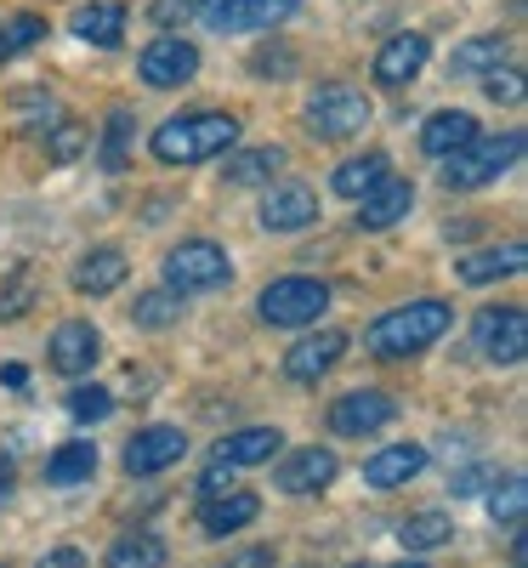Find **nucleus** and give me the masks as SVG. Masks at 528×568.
I'll list each match as a JSON object with an SVG mask.
<instances>
[{
  "label": "nucleus",
  "mask_w": 528,
  "mask_h": 568,
  "mask_svg": "<svg viewBox=\"0 0 528 568\" xmlns=\"http://www.w3.org/2000/svg\"><path fill=\"white\" fill-rule=\"evenodd\" d=\"M449 324H455V307L438 302V296H420L409 307H393V313H380L369 329H364V347L375 358H415L426 353L438 336H449Z\"/></svg>",
  "instance_id": "f257e3e1"
},
{
  "label": "nucleus",
  "mask_w": 528,
  "mask_h": 568,
  "mask_svg": "<svg viewBox=\"0 0 528 568\" xmlns=\"http://www.w3.org/2000/svg\"><path fill=\"white\" fill-rule=\"evenodd\" d=\"M233 142H238V120L205 109V114H176V120L154 125V142H149V149H154L160 165H200V160L227 154Z\"/></svg>",
  "instance_id": "f03ea898"
},
{
  "label": "nucleus",
  "mask_w": 528,
  "mask_h": 568,
  "mask_svg": "<svg viewBox=\"0 0 528 568\" xmlns=\"http://www.w3.org/2000/svg\"><path fill=\"white\" fill-rule=\"evenodd\" d=\"M517 160H522V131H500V136L477 131L466 149H455V154L444 160V187H455V194L489 187V182H500Z\"/></svg>",
  "instance_id": "7ed1b4c3"
},
{
  "label": "nucleus",
  "mask_w": 528,
  "mask_h": 568,
  "mask_svg": "<svg viewBox=\"0 0 528 568\" xmlns=\"http://www.w3.org/2000/svg\"><path fill=\"white\" fill-rule=\"evenodd\" d=\"M369 120H375V103L364 98L358 85H347V80H329V85H318L307 98V131L324 136V142L358 136Z\"/></svg>",
  "instance_id": "20e7f679"
},
{
  "label": "nucleus",
  "mask_w": 528,
  "mask_h": 568,
  "mask_svg": "<svg viewBox=\"0 0 528 568\" xmlns=\"http://www.w3.org/2000/svg\"><path fill=\"white\" fill-rule=\"evenodd\" d=\"M262 318L273 329H302V324H318L329 313V284L324 278H307V273H291V278H273L262 291Z\"/></svg>",
  "instance_id": "39448f33"
},
{
  "label": "nucleus",
  "mask_w": 528,
  "mask_h": 568,
  "mask_svg": "<svg viewBox=\"0 0 528 568\" xmlns=\"http://www.w3.org/2000/svg\"><path fill=\"white\" fill-rule=\"evenodd\" d=\"M233 278V262L216 240H182L171 256H165V291L176 296H200V291H222Z\"/></svg>",
  "instance_id": "423d86ee"
},
{
  "label": "nucleus",
  "mask_w": 528,
  "mask_h": 568,
  "mask_svg": "<svg viewBox=\"0 0 528 568\" xmlns=\"http://www.w3.org/2000/svg\"><path fill=\"white\" fill-rule=\"evenodd\" d=\"M302 12V0H200L194 18L211 34H251V29H278Z\"/></svg>",
  "instance_id": "0eeeda50"
},
{
  "label": "nucleus",
  "mask_w": 528,
  "mask_h": 568,
  "mask_svg": "<svg viewBox=\"0 0 528 568\" xmlns=\"http://www.w3.org/2000/svg\"><path fill=\"white\" fill-rule=\"evenodd\" d=\"M471 347L489 364H522L528 358V313L522 307H484L471 324Z\"/></svg>",
  "instance_id": "6e6552de"
},
{
  "label": "nucleus",
  "mask_w": 528,
  "mask_h": 568,
  "mask_svg": "<svg viewBox=\"0 0 528 568\" xmlns=\"http://www.w3.org/2000/svg\"><path fill=\"white\" fill-rule=\"evenodd\" d=\"M142 80H149L154 91H176L200 74V45L194 40H182V34H160L142 45V58H136Z\"/></svg>",
  "instance_id": "1a4fd4ad"
},
{
  "label": "nucleus",
  "mask_w": 528,
  "mask_h": 568,
  "mask_svg": "<svg viewBox=\"0 0 528 568\" xmlns=\"http://www.w3.org/2000/svg\"><path fill=\"white\" fill-rule=\"evenodd\" d=\"M393 415H398V398L375 393V387H358V393H342L329 404V433L335 438H369V433H380V426H393Z\"/></svg>",
  "instance_id": "9d476101"
},
{
  "label": "nucleus",
  "mask_w": 528,
  "mask_h": 568,
  "mask_svg": "<svg viewBox=\"0 0 528 568\" xmlns=\"http://www.w3.org/2000/svg\"><path fill=\"white\" fill-rule=\"evenodd\" d=\"M347 358V329H318V336H302L291 353H284V375L302 387L324 382V375Z\"/></svg>",
  "instance_id": "9b49d317"
},
{
  "label": "nucleus",
  "mask_w": 528,
  "mask_h": 568,
  "mask_svg": "<svg viewBox=\"0 0 528 568\" xmlns=\"http://www.w3.org/2000/svg\"><path fill=\"white\" fill-rule=\"evenodd\" d=\"M187 455V433L182 426H142V433L125 444V471L131 478H154V471L176 466Z\"/></svg>",
  "instance_id": "f8f14e48"
},
{
  "label": "nucleus",
  "mask_w": 528,
  "mask_h": 568,
  "mask_svg": "<svg viewBox=\"0 0 528 568\" xmlns=\"http://www.w3.org/2000/svg\"><path fill=\"white\" fill-rule=\"evenodd\" d=\"M45 358H52L58 375H91V364L103 358V336H98V324H85V318H69L52 329V347H45Z\"/></svg>",
  "instance_id": "ddd939ff"
},
{
  "label": "nucleus",
  "mask_w": 528,
  "mask_h": 568,
  "mask_svg": "<svg viewBox=\"0 0 528 568\" xmlns=\"http://www.w3.org/2000/svg\"><path fill=\"white\" fill-rule=\"evenodd\" d=\"M318 222V194L307 182H278L267 187V200H262V227L267 233H302Z\"/></svg>",
  "instance_id": "4468645a"
},
{
  "label": "nucleus",
  "mask_w": 528,
  "mask_h": 568,
  "mask_svg": "<svg viewBox=\"0 0 528 568\" xmlns=\"http://www.w3.org/2000/svg\"><path fill=\"white\" fill-rule=\"evenodd\" d=\"M335 471H342V460H335V449H296V455H284L278 460V471H273V484L284 489V495H318V489H329L335 484Z\"/></svg>",
  "instance_id": "2eb2a0df"
},
{
  "label": "nucleus",
  "mask_w": 528,
  "mask_h": 568,
  "mask_svg": "<svg viewBox=\"0 0 528 568\" xmlns=\"http://www.w3.org/2000/svg\"><path fill=\"white\" fill-rule=\"evenodd\" d=\"M415 211V187L404 182V176H380L369 194L358 200V227H369V233H387V227H398L404 216Z\"/></svg>",
  "instance_id": "dca6fc26"
},
{
  "label": "nucleus",
  "mask_w": 528,
  "mask_h": 568,
  "mask_svg": "<svg viewBox=\"0 0 528 568\" xmlns=\"http://www.w3.org/2000/svg\"><path fill=\"white\" fill-rule=\"evenodd\" d=\"M262 517V500L251 489H227V495H211L200 506V535L205 540H222V535H238V529H251Z\"/></svg>",
  "instance_id": "f3484780"
},
{
  "label": "nucleus",
  "mask_w": 528,
  "mask_h": 568,
  "mask_svg": "<svg viewBox=\"0 0 528 568\" xmlns=\"http://www.w3.org/2000/svg\"><path fill=\"white\" fill-rule=\"evenodd\" d=\"M426 58H431V40H426V34H393V40L375 52V80L398 91V85H409V80L426 69Z\"/></svg>",
  "instance_id": "a211bd4d"
},
{
  "label": "nucleus",
  "mask_w": 528,
  "mask_h": 568,
  "mask_svg": "<svg viewBox=\"0 0 528 568\" xmlns=\"http://www.w3.org/2000/svg\"><path fill=\"white\" fill-rule=\"evenodd\" d=\"M69 34H80L85 45H120L125 40V7L120 0H80V7L69 12Z\"/></svg>",
  "instance_id": "6ab92c4d"
},
{
  "label": "nucleus",
  "mask_w": 528,
  "mask_h": 568,
  "mask_svg": "<svg viewBox=\"0 0 528 568\" xmlns=\"http://www.w3.org/2000/svg\"><path fill=\"white\" fill-rule=\"evenodd\" d=\"M426 471V449L420 444H393V449H375L364 460V484L369 489H404L409 478Z\"/></svg>",
  "instance_id": "aec40b11"
},
{
  "label": "nucleus",
  "mask_w": 528,
  "mask_h": 568,
  "mask_svg": "<svg viewBox=\"0 0 528 568\" xmlns=\"http://www.w3.org/2000/svg\"><path fill=\"white\" fill-rule=\"evenodd\" d=\"M125 273H131L125 251L98 245V251H85V256L74 262V291H80V296H109V291H120V284H125Z\"/></svg>",
  "instance_id": "412c9836"
},
{
  "label": "nucleus",
  "mask_w": 528,
  "mask_h": 568,
  "mask_svg": "<svg viewBox=\"0 0 528 568\" xmlns=\"http://www.w3.org/2000/svg\"><path fill=\"white\" fill-rule=\"evenodd\" d=\"M278 449H284L278 426H238V433H227V438L216 444V460H222V466H267Z\"/></svg>",
  "instance_id": "4be33fe9"
},
{
  "label": "nucleus",
  "mask_w": 528,
  "mask_h": 568,
  "mask_svg": "<svg viewBox=\"0 0 528 568\" xmlns=\"http://www.w3.org/2000/svg\"><path fill=\"white\" fill-rule=\"evenodd\" d=\"M471 136H477V114H466V109H438V114L420 125V149H426L431 160H449L455 149H466Z\"/></svg>",
  "instance_id": "5701e85b"
},
{
  "label": "nucleus",
  "mask_w": 528,
  "mask_h": 568,
  "mask_svg": "<svg viewBox=\"0 0 528 568\" xmlns=\"http://www.w3.org/2000/svg\"><path fill=\"white\" fill-rule=\"evenodd\" d=\"M522 262H528V245L522 240H511V245H495V251H471V256H460V284H500V278H511V273H522Z\"/></svg>",
  "instance_id": "b1692460"
},
{
  "label": "nucleus",
  "mask_w": 528,
  "mask_h": 568,
  "mask_svg": "<svg viewBox=\"0 0 528 568\" xmlns=\"http://www.w3.org/2000/svg\"><path fill=\"white\" fill-rule=\"evenodd\" d=\"M91 471H98V444L74 438V444H63L52 460H45V484H52V489H74V484H91Z\"/></svg>",
  "instance_id": "393cba45"
},
{
  "label": "nucleus",
  "mask_w": 528,
  "mask_h": 568,
  "mask_svg": "<svg viewBox=\"0 0 528 568\" xmlns=\"http://www.w3.org/2000/svg\"><path fill=\"white\" fill-rule=\"evenodd\" d=\"M500 63H506V34H471L466 45H455V58H449V69L466 74V80H484Z\"/></svg>",
  "instance_id": "a878e982"
},
{
  "label": "nucleus",
  "mask_w": 528,
  "mask_h": 568,
  "mask_svg": "<svg viewBox=\"0 0 528 568\" xmlns=\"http://www.w3.org/2000/svg\"><path fill=\"white\" fill-rule=\"evenodd\" d=\"M387 171H393V160H387V154H358V160H347V165H335L329 187H335L342 200H364V194H369V187H375L380 176H387Z\"/></svg>",
  "instance_id": "bb28decb"
},
{
  "label": "nucleus",
  "mask_w": 528,
  "mask_h": 568,
  "mask_svg": "<svg viewBox=\"0 0 528 568\" xmlns=\"http://www.w3.org/2000/svg\"><path fill=\"white\" fill-rule=\"evenodd\" d=\"M278 165H284V149H278V142H262V149H245V154H227L222 176H227L233 187H256V182H267V176H273Z\"/></svg>",
  "instance_id": "cd10ccee"
},
{
  "label": "nucleus",
  "mask_w": 528,
  "mask_h": 568,
  "mask_svg": "<svg viewBox=\"0 0 528 568\" xmlns=\"http://www.w3.org/2000/svg\"><path fill=\"white\" fill-rule=\"evenodd\" d=\"M103 568H165V540L160 535H120L103 557Z\"/></svg>",
  "instance_id": "c85d7f7f"
},
{
  "label": "nucleus",
  "mask_w": 528,
  "mask_h": 568,
  "mask_svg": "<svg viewBox=\"0 0 528 568\" xmlns=\"http://www.w3.org/2000/svg\"><path fill=\"white\" fill-rule=\"evenodd\" d=\"M449 535H455V524H449L444 511H415V517H404V524H398L404 551H438V546H449Z\"/></svg>",
  "instance_id": "c756f323"
},
{
  "label": "nucleus",
  "mask_w": 528,
  "mask_h": 568,
  "mask_svg": "<svg viewBox=\"0 0 528 568\" xmlns=\"http://www.w3.org/2000/svg\"><path fill=\"white\" fill-rule=\"evenodd\" d=\"M40 34H45V18H40V12H18V18H7V23H0V63H12V58L34 52Z\"/></svg>",
  "instance_id": "7c9ffc66"
},
{
  "label": "nucleus",
  "mask_w": 528,
  "mask_h": 568,
  "mask_svg": "<svg viewBox=\"0 0 528 568\" xmlns=\"http://www.w3.org/2000/svg\"><path fill=\"white\" fill-rule=\"evenodd\" d=\"M182 318V296L176 291H142L136 307H131V324L136 329H171Z\"/></svg>",
  "instance_id": "2f4dec72"
},
{
  "label": "nucleus",
  "mask_w": 528,
  "mask_h": 568,
  "mask_svg": "<svg viewBox=\"0 0 528 568\" xmlns=\"http://www.w3.org/2000/svg\"><path fill=\"white\" fill-rule=\"evenodd\" d=\"M85 142H91V131H85L80 120H58V125H45V160L69 165V160L85 154Z\"/></svg>",
  "instance_id": "473e14b6"
},
{
  "label": "nucleus",
  "mask_w": 528,
  "mask_h": 568,
  "mask_svg": "<svg viewBox=\"0 0 528 568\" xmlns=\"http://www.w3.org/2000/svg\"><path fill=\"white\" fill-rule=\"evenodd\" d=\"M34 307V267H12V278L0 284V324H12Z\"/></svg>",
  "instance_id": "72a5a7b5"
},
{
  "label": "nucleus",
  "mask_w": 528,
  "mask_h": 568,
  "mask_svg": "<svg viewBox=\"0 0 528 568\" xmlns=\"http://www.w3.org/2000/svg\"><path fill=\"white\" fill-rule=\"evenodd\" d=\"M522 511H528V484L522 478H506V484H495V495H489V517L495 524H522Z\"/></svg>",
  "instance_id": "f704fd0d"
},
{
  "label": "nucleus",
  "mask_w": 528,
  "mask_h": 568,
  "mask_svg": "<svg viewBox=\"0 0 528 568\" xmlns=\"http://www.w3.org/2000/svg\"><path fill=\"white\" fill-rule=\"evenodd\" d=\"M125 136H131V109H114L103 125V171H125Z\"/></svg>",
  "instance_id": "c9c22d12"
},
{
  "label": "nucleus",
  "mask_w": 528,
  "mask_h": 568,
  "mask_svg": "<svg viewBox=\"0 0 528 568\" xmlns=\"http://www.w3.org/2000/svg\"><path fill=\"white\" fill-rule=\"evenodd\" d=\"M69 415L98 426V420L114 415V393H103V387H74V393H69Z\"/></svg>",
  "instance_id": "e433bc0d"
},
{
  "label": "nucleus",
  "mask_w": 528,
  "mask_h": 568,
  "mask_svg": "<svg viewBox=\"0 0 528 568\" xmlns=\"http://www.w3.org/2000/svg\"><path fill=\"white\" fill-rule=\"evenodd\" d=\"M484 98L489 103H522V69H511V63L489 69L484 74Z\"/></svg>",
  "instance_id": "4c0bfd02"
},
{
  "label": "nucleus",
  "mask_w": 528,
  "mask_h": 568,
  "mask_svg": "<svg viewBox=\"0 0 528 568\" xmlns=\"http://www.w3.org/2000/svg\"><path fill=\"white\" fill-rule=\"evenodd\" d=\"M256 74H296V52L291 45H262V52L251 58Z\"/></svg>",
  "instance_id": "58836bf2"
},
{
  "label": "nucleus",
  "mask_w": 528,
  "mask_h": 568,
  "mask_svg": "<svg viewBox=\"0 0 528 568\" xmlns=\"http://www.w3.org/2000/svg\"><path fill=\"white\" fill-rule=\"evenodd\" d=\"M149 18H154L165 34H176L187 18H194V0H154V7H149Z\"/></svg>",
  "instance_id": "ea45409f"
},
{
  "label": "nucleus",
  "mask_w": 528,
  "mask_h": 568,
  "mask_svg": "<svg viewBox=\"0 0 528 568\" xmlns=\"http://www.w3.org/2000/svg\"><path fill=\"white\" fill-rule=\"evenodd\" d=\"M227 568H278V557H273V546H245L227 557Z\"/></svg>",
  "instance_id": "a19ab883"
},
{
  "label": "nucleus",
  "mask_w": 528,
  "mask_h": 568,
  "mask_svg": "<svg viewBox=\"0 0 528 568\" xmlns=\"http://www.w3.org/2000/svg\"><path fill=\"white\" fill-rule=\"evenodd\" d=\"M233 489V466H222V460H211V471L200 478V495L211 500V495H227Z\"/></svg>",
  "instance_id": "79ce46f5"
},
{
  "label": "nucleus",
  "mask_w": 528,
  "mask_h": 568,
  "mask_svg": "<svg viewBox=\"0 0 528 568\" xmlns=\"http://www.w3.org/2000/svg\"><path fill=\"white\" fill-rule=\"evenodd\" d=\"M489 478H495L489 466H466V471H455V495H484Z\"/></svg>",
  "instance_id": "37998d69"
},
{
  "label": "nucleus",
  "mask_w": 528,
  "mask_h": 568,
  "mask_svg": "<svg viewBox=\"0 0 528 568\" xmlns=\"http://www.w3.org/2000/svg\"><path fill=\"white\" fill-rule=\"evenodd\" d=\"M34 568H85V551L80 546H58V551H45Z\"/></svg>",
  "instance_id": "c03bdc74"
},
{
  "label": "nucleus",
  "mask_w": 528,
  "mask_h": 568,
  "mask_svg": "<svg viewBox=\"0 0 528 568\" xmlns=\"http://www.w3.org/2000/svg\"><path fill=\"white\" fill-rule=\"evenodd\" d=\"M0 382H7V387H29V369L23 364H7V369H0Z\"/></svg>",
  "instance_id": "a18cd8bd"
},
{
  "label": "nucleus",
  "mask_w": 528,
  "mask_h": 568,
  "mask_svg": "<svg viewBox=\"0 0 528 568\" xmlns=\"http://www.w3.org/2000/svg\"><path fill=\"white\" fill-rule=\"evenodd\" d=\"M7 495H12V460L0 455V500H7Z\"/></svg>",
  "instance_id": "49530a36"
},
{
  "label": "nucleus",
  "mask_w": 528,
  "mask_h": 568,
  "mask_svg": "<svg viewBox=\"0 0 528 568\" xmlns=\"http://www.w3.org/2000/svg\"><path fill=\"white\" fill-rule=\"evenodd\" d=\"M398 568H426V562H398Z\"/></svg>",
  "instance_id": "de8ad7c7"
},
{
  "label": "nucleus",
  "mask_w": 528,
  "mask_h": 568,
  "mask_svg": "<svg viewBox=\"0 0 528 568\" xmlns=\"http://www.w3.org/2000/svg\"><path fill=\"white\" fill-rule=\"evenodd\" d=\"M358 568H369V562H358Z\"/></svg>",
  "instance_id": "09e8293b"
}]
</instances>
